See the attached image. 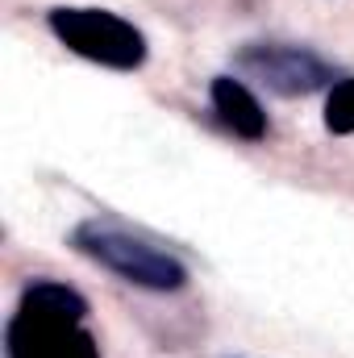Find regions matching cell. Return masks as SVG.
<instances>
[{
    "instance_id": "8992f818",
    "label": "cell",
    "mask_w": 354,
    "mask_h": 358,
    "mask_svg": "<svg viewBox=\"0 0 354 358\" xmlns=\"http://www.w3.org/2000/svg\"><path fill=\"white\" fill-rule=\"evenodd\" d=\"M325 129L330 134H354V76L334 84L325 96Z\"/></svg>"
},
{
    "instance_id": "7a4b0ae2",
    "label": "cell",
    "mask_w": 354,
    "mask_h": 358,
    "mask_svg": "<svg viewBox=\"0 0 354 358\" xmlns=\"http://www.w3.org/2000/svg\"><path fill=\"white\" fill-rule=\"evenodd\" d=\"M76 246L88 255L92 263L108 267L134 287H150V292H179L187 283V271L176 255L150 246L146 238L113 225V221H84L76 229Z\"/></svg>"
},
{
    "instance_id": "277c9868",
    "label": "cell",
    "mask_w": 354,
    "mask_h": 358,
    "mask_svg": "<svg viewBox=\"0 0 354 358\" xmlns=\"http://www.w3.org/2000/svg\"><path fill=\"white\" fill-rule=\"evenodd\" d=\"M238 67L275 96H309L330 84V67L313 50L296 46H250L238 55Z\"/></svg>"
},
{
    "instance_id": "3957f363",
    "label": "cell",
    "mask_w": 354,
    "mask_h": 358,
    "mask_svg": "<svg viewBox=\"0 0 354 358\" xmlns=\"http://www.w3.org/2000/svg\"><path fill=\"white\" fill-rule=\"evenodd\" d=\"M50 34L80 59L113 67V71H134L146 63V38L134 21L108 13V8H55L50 13Z\"/></svg>"
},
{
    "instance_id": "6da1fadb",
    "label": "cell",
    "mask_w": 354,
    "mask_h": 358,
    "mask_svg": "<svg viewBox=\"0 0 354 358\" xmlns=\"http://www.w3.org/2000/svg\"><path fill=\"white\" fill-rule=\"evenodd\" d=\"M84 317L88 300L76 287L55 279L29 283L8 325V358H100Z\"/></svg>"
},
{
    "instance_id": "5b68a950",
    "label": "cell",
    "mask_w": 354,
    "mask_h": 358,
    "mask_svg": "<svg viewBox=\"0 0 354 358\" xmlns=\"http://www.w3.org/2000/svg\"><path fill=\"white\" fill-rule=\"evenodd\" d=\"M213 108H217L221 125L234 129V134L246 138V142H259V138L267 134L263 104H259V96L246 88L242 80H229V76L213 80Z\"/></svg>"
}]
</instances>
